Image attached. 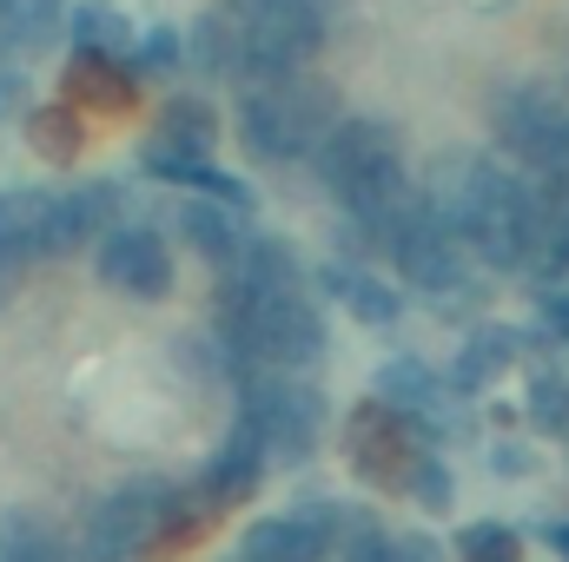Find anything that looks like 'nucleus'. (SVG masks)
<instances>
[{
    "mask_svg": "<svg viewBox=\"0 0 569 562\" xmlns=\"http://www.w3.org/2000/svg\"><path fill=\"white\" fill-rule=\"evenodd\" d=\"M425 199L470 245V259L490 265V272H523V265L550 259V225L537 212V185H523L497 159H450V165H437Z\"/></svg>",
    "mask_w": 569,
    "mask_h": 562,
    "instance_id": "obj_1",
    "label": "nucleus"
},
{
    "mask_svg": "<svg viewBox=\"0 0 569 562\" xmlns=\"http://www.w3.org/2000/svg\"><path fill=\"white\" fill-rule=\"evenodd\" d=\"M311 165H318L325 192L351 219H385V212H398L418 192L411 172H405V145H398V133L385 120H338L331 140L311 152Z\"/></svg>",
    "mask_w": 569,
    "mask_h": 562,
    "instance_id": "obj_2",
    "label": "nucleus"
},
{
    "mask_svg": "<svg viewBox=\"0 0 569 562\" xmlns=\"http://www.w3.org/2000/svg\"><path fill=\"white\" fill-rule=\"evenodd\" d=\"M219 331H226V351H232L239 378H246V371L305 378V371L331 351L325 311H318V298H305V291L252 298V304H219Z\"/></svg>",
    "mask_w": 569,
    "mask_h": 562,
    "instance_id": "obj_3",
    "label": "nucleus"
},
{
    "mask_svg": "<svg viewBox=\"0 0 569 562\" xmlns=\"http://www.w3.org/2000/svg\"><path fill=\"white\" fill-rule=\"evenodd\" d=\"M239 140L252 159L266 165H291V159H311L318 145L331 140L338 127V93L311 73H291L272 87H239Z\"/></svg>",
    "mask_w": 569,
    "mask_h": 562,
    "instance_id": "obj_4",
    "label": "nucleus"
},
{
    "mask_svg": "<svg viewBox=\"0 0 569 562\" xmlns=\"http://www.w3.org/2000/svg\"><path fill=\"white\" fill-rule=\"evenodd\" d=\"M166 510H172V483L166 476H133V483L107 490L73 530V562H140L159 543Z\"/></svg>",
    "mask_w": 569,
    "mask_h": 562,
    "instance_id": "obj_5",
    "label": "nucleus"
},
{
    "mask_svg": "<svg viewBox=\"0 0 569 562\" xmlns=\"http://www.w3.org/2000/svg\"><path fill=\"white\" fill-rule=\"evenodd\" d=\"M239 418L252 423L272 450V463H305L325 436V391L311 378H284V371H246L239 378Z\"/></svg>",
    "mask_w": 569,
    "mask_h": 562,
    "instance_id": "obj_6",
    "label": "nucleus"
},
{
    "mask_svg": "<svg viewBox=\"0 0 569 562\" xmlns=\"http://www.w3.org/2000/svg\"><path fill=\"white\" fill-rule=\"evenodd\" d=\"M490 133L510 159H523L537 179L569 172V100L557 87H503L490 100Z\"/></svg>",
    "mask_w": 569,
    "mask_h": 562,
    "instance_id": "obj_7",
    "label": "nucleus"
},
{
    "mask_svg": "<svg viewBox=\"0 0 569 562\" xmlns=\"http://www.w3.org/2000/svg\"><path fill=\"white\" fill-rule=\"evenodd\" d=\"M345 543V503L318 496V503H291L279 516H259L239 536L232 562H331Z\"/></svg>",
    "mask_w": 569,
    "mask_h": 562,
    "instance_id": "obj_8",
    "label": "nucleus"
},
{
    "mask_svg": "<svg viewBox=\"0 0 569 562\" xmlns=\"http://www.w3.org/2000/svg\"><path fill=\"white\" fill-rule=\"evenodd\" d=\"M345 456H351V470L371 490H411V476L425 463V443L411 436V423L398 418L391 404L371 398V404H358L345 418Z\"/></svg>",
    "mask_w": 569,
    "mask_h": 562,
    "instance_id": "obj_9",
    "label": "nucleus"
},
{
    "mask_svg": "<svg viewBox=\"0 0 569 562\" xmlns=\"http://www.w3.org/2000/svg\"><path fill=\"white\" fill-rule=\"evenodd\" d=\"M93 272L100 284H113L120 298H166L172 291V245L152 232V225H113L100 245H93Z\"/></svg>",
    "mask_w": 569,
    "mask_h": 562,
    "instance_id": "obj_10",
    "label": "nucleus"
},
{
    "mask_svg": "<svg viewBox=\"0 0 569 562\" xmlns=\"http://www.w3.org/2000/svg\"><path fill=\"white\" fill-rule=\"evenodd\" d=\"M212 140H219V113H212L206 100L179 93V100H166V107L152 113L140 159H146V172L179 179L186 165H206V159H212Z\"/></svg>",
    "mask_w": 569,
    "mask_h": 562,
    "instance_id": "obj_11",
    "label": "nucleus"
},
{
    "mask_svg": "<svg viewBox=\"0 0 569 562\" xmlns=\"http://www.w3.org/2000/svg\"><path fill=\"white\" fill-rule=\"evenodd\" d=\"M113 225H120V185H107V179L60 185L53 212H47V259H73V252L100 245Z\"/></svg>",
    "mask_w": 569,
    "mask_h": 562,
    "instance_id": "obj_12",
    "label": "nucleus"
},
{
    "mask_svg": "<svg viewBox=\"0 0 569 562\" xmlns=\"http://www.w3.org/2000/svg\"><path fill=\"white\" fill-rule=\"evenodd\" d=\"M266 470H272V450H266V436L239 418V423H232V436H226V443L206 456V476H199V490H206L219 510H239V503H252V496L266 490Z\"/></svg>",
    "mask_w": 569,
    "mask_h": 562,
    "instance_id": "obj_13",
    "label": "nucleus"
},
{
    "mask_svg": "<svg viewBox=\"0 0 569 562\" xmlns=\"http://www.w3.org/2000/svg\"><path fill=\"white\" fill-rule=\"evenodd\" d=\"M305 291V265L284 239H246V252L219 272V304H252V298H284Z\"/></svg>",
    "mask_w": 569,
    "mask_h": 562,
    "instance_id": "obj_14",
    "label": "nucleus"
},
{
    "mask_svg": "<svg viewBox=\"0 0 569 562\" xmlns=\"http://www.w3.org/2000/svg\"><path fill=\"white\" fill-rule=\"evenodd\" d=\"M67 100H73L80 113L120 120V113L140 107V87H133V73H127L120 60H107V53H73V60H67Z\"/></svg>",
    "mask_w": 569,
    "mask_h": 562,
    "instance_id": "obj_15",
    "label": "nucleus"
},
{
    "mask_svg": "<svg viewBox=\"0 0 569 562\" xmlns=\"http://www.w3.org/2000/svg\"><path fill=\"white\" fill-rule=\"evenodd\" d=\"M47 212H53V192L47 185H13L0 192V259L20 272L27 259H47Z\"/></svg>",
    "mask_w": 569,
    "mask_h": 562,
    "instance_id": "obj_16",
    "label": "nucleus"
},
{
    "mask_svg": "<svg viewBox=\"0 0 569 562\" xmlns=\"http://www.w3.org/2000/svg\"><path fill=\"white\" fill-rule=\"evenodd\" d=\"M517 331L510 324H477L470 338H463V351H457V364H450V391L457 398H470V391H490L510 364H517Z\"/></svg>",
    "mask_w": 569,
    "mask_h": 562,
    "instance_id": "obj_17",
    "label": "nucleus"
},
{
    "mask_svg": "<svg viewBox=\"0 0 569 562\" xmlns=\"http://www.w3.org/2000/svg\"><path fill=\"white\" fill-rule=\"evenodd\" d=\"M0 562H73V536L47 510H0Z\"/></svg>",
    "mask_w": 569,
    "mask_h": 562,
    "instance_id": "obj_18",
    "label": "nucleus"
},
{
    "mask_svg": "<svg viewBox=\"0 0 569 562\" xmlns=\"http://www.w3.org/2000/svg\"><path fill=\"white\" fill-rule=\"evenodd\" d=\"M179 239H186L199 259H212L219 272L246 252V225H239V212L219 205V199H186V205H179Z\"/></svg>",
    "mask_w": 569,
    "mask_h": 562,
    "instance_id": "obj_19",
    "label": "nucleus"
},
{
    "mask_svg": "<svg viewBox=\"0 0 569 562\" xmlns=\"http://www.w3.org/2000/svg\"><path fill=\"white\" fill-rule=\"evenodd\" d=\"M318 279L331 284V291L345 298V311H351L358 324H371V331L398 324V311H405V298H398L391 284H385V279H371V272H358V265H325Z\"/></svg>",
    "mask_w": 569,
    "mask_h": 562,
    "instance_id": "obj_20",
    "label": "nucleus"
},
{
    "mask_svg": "<svg viewBox=\"0 0 569 562\" xmlns=\"http://www.w3.org/2000/svg\"><path fill=\"white\" fill-rule=\"evenodd\" d=\"M0 20H7L13 53H33V47L60 40V27H67L73 13H67V0H0Z\"/></svg>",
    "mask_w": 569,
    "mask_h": 562,
    "instance_id": "obj_21",
    "label": "nucleus"
},
{
    "mask_svg": "<svg viewBox=\"0 0 569 562\" xmlns=\"http://www.w3.org/2000/svg\"><path fill=\"white\" fill-rule=\"evenodd\" d=\"M523 418H530V430H537V436L569 443V378H563V371H537V378H530Z\"/></svg>",
    "mask_w": 569,
    "mask_h": 562,
    "instance_id": "obj_22",
    "label": "nucleus"
},
{
    "mask_svg": "<svg viewBox=\"0 0 569 562\" xmlns=\"http://www.w3.org/2000/svg\"><path fill=\"white\" fill-rule=\"evenodd\" d=\"M80 113H67V107H40V113H27V145L47 159V165H67V159H80Z\"/></svg>",
    "mask_w": 569,
    "mask_h": 562,
    "instance_id": "obj_23",
    "label": "nucleus"
},
{
    "mask_svg": "<svg viewBox=\"0 0 569 562\" xmlns=\"http://www.w3.org/2000/svg\"><path fill=\"white\" fill-rule=\"evenodd\" d=\"M186 60H192L199 73H226V80H232V60H239V27H232V13L199 20V27L186 33Z\"/></svg>",
    "mask_w": 569,
    "mask_h": 562,
    "instance_id": "obj_24",
    "label": "nucleus"
},
{
    "mask_svg": "<svg viewBox=\"0 0 569 562\" xmlns=\"http://www.w3.org/2000/svg\"><path fill=\"white\" fill-rule=\"evenodd\" d=\"M73 33H80V53H107V60H120V53H140V33L113 13V7H87V13H73L67 20Z\"/></svg>",
    "mask_w": 569,
    "mask_h": 562,
    "instance_id": "obj_25",
    "label": "nucleus"
},
{
    "mask_svg": "<svg viewBox=\"0 0 569 562\" xmlns=\"http://www.w3.org/2000/svg\"><path fill=\"white\" fill-rule=\"evenodd\" d=\"M457 562H523V536L510 523H497V516L463 523L457 530Z\"/></svg>",
    "mask_w": 569,
    "mask_h": 562,
    "instance_id": "obj_26",
    "label": "nucleus"
},
{
    "mask_svg": "<svg viewBox=\"0 0 569 562\" xmlns=\"http://www.w3.org/2000/svg\"><path fill=\"white\" fill-rule=\"evenodd\" d=\"M418 510H450L457 503V476H450V463L437 456V450H425V463H418V476H411V490H405Z\"/></svg>",
    "mask_w": 569,
    "mask_h": 562,
    "instance_id": "obj_27",
    "label": "nucleus"
},
{
    "mask_svg": "<svg viewBox=\"0 0 569 562\" xmlns=\"http://www.w3.org/2000/svg\"><path fill=\"white\" fill-rule=\"evenodd\" d=\"M179 53H186V40H179V27H152V33L140 40V60H146V67H172Z\"/></svg>",
    "mask_w": 569,
    "mask_h": 562,
    "instance_id": "obj_28",
    "label": "nucleus"
},
{
    "mask_svg": "<svg viewBox=\"0 0 569 562\" xmlns=\"http://www.w3.org/2000/svg\"><path fill=\"white\" fill-rule=\"evenodd\" d=\"M543 331L557 338L569 351V284H557V291H543Z\"/></svg>",
    "mask_w": 569,
    "mask_h": 562,
    "instance_id": "obj_29",
    "label": "nucleus"
},
{
    "mask_svg": "<svg viewBox=\"0 0 569 562\" xmlns=\"http://www.w3.org/2000/svg\"><path fill=\"white\" fill-rule=\"evenodd\" d=\"M490 463H497L503 476H523V470H530V450H523V443H497V450H490Z\"/></svg>",
    "mask_w": 569,
    "mask_h": 562,
    "instance_id": "obj_30",
    "label": "nucleus"
},
{
    "mask_svg": "<svg viewBox=\"0 0 569 562\" xmlns=\"http://www.w3.org/2000/svg\"><path fill=\"white\" fill-rule=\"evenodd\" d=\"M543 543H550V550L569 562V523H550V530H543Z\"/></svg>",
    "mask_w": 569,
    "mask_h": 562,
    "instance_id": "obj_31",
    "label": "nucleus"
},
{
    "mask_svg": "<svg viewBox=\"0 0 569 562\" xmlns=\"http://www.w3.org/2000/svg\"><path fill=\"white\" fill-rule=\"evenodd\" d=\"M543 265H550V272H569V232L550 245V259H543Z\"/></svg>",
    "mask_w": 569,
    "mask_h": 562,
    "instance_id": "obj_32",
    "label": "nucleus"
}]
</instances>
